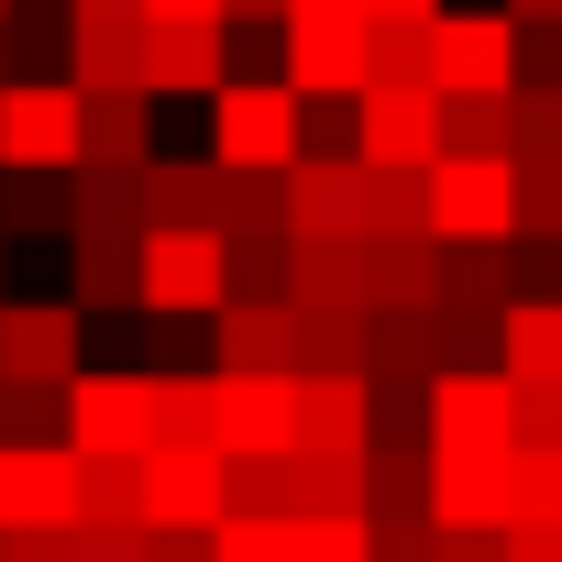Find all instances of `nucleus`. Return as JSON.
I'll use <instances>...</instances> for the list:
<instances>
[{"mask_svg": "<svg viewBox=\"0 0 562 562\" xmlns=\"http://www.w3.org/2000/svg\"><path fill=\"white\" fill-rule=\"evenodd\" d=\"M210 166L221 177H288L299 166V89L288 78H221L210 89Z\"/></svg>", "mask_w": 562, "mask_h": 562, "instance_id": "f257e3e1", "label": "nucleus"}, {"mask_svg": "<svg viewBox=\"0 0 562 562\" xmlns=\"http://www.w3.org/2000/svg\"><path fill=\"white\" fill-rule=\"evenodd\" d=\"M56 441L89 463H144L155 452V375H67L56 386Z\"/></svg>", "mask_w": 562, "mask_h": 562, "instance_id": "f03ea898", "label": "nucleus"}, {"mask_svg": "<svg viewBox=\"0 0 562 562\" xmlns=\"http://www.w3.org/2000/svg\"><path fill=\"white\" fill-rule=\"evenodd\" d=\"M276 34H288V89L299 100H342V111L364 100V12L353 0H299Z\"/></svg>", "mask_w": 562, "mask_h": 562, "instance_id": "7ed1b4c3", "label": "nucleus"}, {"mask_svg": "<svg viewBox=\"0 0 562 562\" xmlns=\"http://www.w3.org/2000/svg\"><path fill=\"white\" fill-rule=\"evenodd\" d=\"M133 507H144V529H221L232 518V463L188 452V441H155L133 463Z\"/></svg>", "mask_w": 562, "mask_h": 562, "instance_id": "20e7f679", "label": "nucleus"}, {"mask_svg": "<svg viewBox=\"0 0 562 562\" xmlns=\"http://www.w3.org/2000/svg\"><path fill=\"white\" fill-rule=\"evenodd\" d=\"M133 310H155V321L221 310V232H144L133 243Z\"/></svg>", "mask_w": 562, "mask_h": 562, "instance_id": "39448f33", "label": "nucleus"}, {"mask_svg": "<svg viewBox=\"0 0 562 562\" xmlns=\"http://www.w3.org/2000/svg\"><path fill=\"white\" fill-rule=\"evenodd\" d=\"M430 89H441V100H507V89H518V34H507V12H441V23H430Z\"/></svg>", "mask_w": 562, "mask_h": 562, "instance_id": "423d86ee", "label": "nucleus"}, {"mask_svg": "<svg viewBox=\"0 0 562 562\" xmlns=\"http://www.w3.org/2000/svg\"><path fill=\"white\" fill-rule=\"evenodd\" d=\"M210 452L221 463L299 452V386L288 375H210Z\"/></svg>", "mask_w": 562, "mask_h": 562, "instance_id": "0eeeda50", "label": "nucleus"}, {"mask_svg": "<svg viewBox=\"0 0 562 562\" xmlns=\"http://www.w3.org/2000/svg\"><path fill=\"white\" fill-rule=\"evenodd\" d=\"M0 166H23V177L78 166V89L67 78H12L0 89Z\"/></svg>", "mask_w": 562, "mask_h": 562, "instance_id": "6e6552de", "label": "nucleus"}, {"mask_svg": "<svg viewBox=\"0 0 562 562\" xmlns=\"http://www.w3.org/2000/svg\"><path fill=\"white\" fill-rule=\"evenodd\" d=\"M518 221V188L496 155H441L430 166V243H507Z\"/></svg>", "mask_w": 562, "mask_h": 562, "instance_id": "1a4fd4ad", "label": "nucleus"}, {"mask_svg": "<svg viewBox=\"0 0 562 562\" xmlns=\"http://www.w3.org/2000/svg\"><path fill=\"white\" fill-rule=\"evenodd\" d=\"M353 155L397 166V177L441 166V89H364L353 100Z\"/></svg>", "mask_w": 562, "mask_h": 562, "instance_id": "9d476101", "label": "nucleus"}, {"mask_svg": "<svg viewBox=\"0 0 562 562\" xmlns=\"http://www.w3.org/2000/svg\"><path fill=\"white\" fill-rule=\"evenodd\" d=\"M288 243H364V155L288 166Z\"/></svg>", "mask_w": 562, "mask_h": 562, "instance_id": "9b49d317", "label": "nucleus"}, {"mask_svg": "<svg viewBox=\"0 0 562 562\" xmlns=\"http://www.w3.org/2000/svg\"><path fill=\"white\" fill-rule=\"evenodd\" d=\"M67 375H78V310L12 299L0 310V386H67Z\"/></svg>", "mask_w": 562, "mask_h": 562, "instance_id": "f8f14e48", "label": "nucleus"}, {"mask_svg": "<svg viewBox=\"0 0 562 562\" xmlns=\"http://www.w3.org/2000/svg\"><path fill=\"white\" fill-rule=\"evenodd\" d=\"M430 452H507V375L496 364L430 375Z\"/></svg>", "mask_w": 562, "mask_h": 562, "instance_id": "ddd939ff", "label": "nucleus"}, {"mask_svg": "<svg viewBox=\"0 0 562 562\" xmlns=\"http://www.w3.org/2000/svg\"><path fill=\"white\" fill-rule=\"evenodd\" d=\"M67 89L78 100L144 89V12H67Z\"/></svg>", "mask_w": 562, "mask_h": 562, "instance_id": "4468645a", "label": "nucleus"}, {"mask_svg": "<svg viewBox=\"0 0 562 562\" xmlns=\"http://www.w3.org/2000/svg\"><path fill=\"white\" fill-rule=\"evenodd\" d=\"M67 518H78V463H67V441L0 452V529H67Z\"/></svg>", "mask_w": 562, "mask_h": 562, "instance_id": "2eb2a0df", "label": "nucleus"}, {"mask_svg": "<svg viewBox=\"0 0 562 562\" xmlns=\"http://www.w3.org/2000/svg\"><path fill=\"white\" fill-rule=\"evenodd\" d=\"M232 78L221 23H144V100H210Z\"/></svg>", "mask_w": 562, "mask_h": 562, "instance_id": "dca6fc26", "label": "nucleus"}, {"mask_svg": "<svg viewBox=\"0 0 562 562\" xmlns=\"http://www.w3.org/2000/svg\"><path fill=\"white\" fill-rule=\"evenodd\" d=\"M210 199H221V166H210V155H144V166H133L144 232H210Z\"/></svg>", "mask_w": 562, "mask_h": 562, "instance_id": "f3484780", "label": "nucleus"}, {"mask_svg": "<svg viewBox=\"0 0 562 562\" xmlns=\"http://www.w3.org/2000/svg\"><path fill=\"white\" fill-rule=\"evenodd\" d=\"M210 375H288L299 386V321L288 310H210Z\"/></svg>", "mask_w": 562, "mask_h": 562, "instance_id": "a211bd4d", "label": "nucleus"}, {"mask_svg": "<svg viewBox=\"0 0 562 562\" xmlns=\"http://www.w3.org/2000/svg\"><path fill=\"white\" fill-rule=\"evenodd\" d=\"M430 518L441 529H507V452H430Z\"/></svg>", "mask_w": 562, "mask_h": 562, "instance_id": "6ab92c4d", "label": "nucleus"}, {"mask_svg": "<svg viewBox=\"0 0 562 562\" xmlns=\"http://www.w3.org/2000/svg\"><path fill=\"white\" fill-rule=\"evenodd\" d=\"M144 155H155V100H144V89L78 100V166H111V177H133Z\"/></svg>", "mask_w": 562, "mask_h": 562, "instance_id": "aec40b11", "label": "nucleus"}, {"mask_svg": "<svg viewBox=\"0 0 562 562\" xmlns=\"http://www.w3.org/2000/svg\"><path fill=\"white\" fill-rule=\"evenodd\" d=\"M430 375H441L430 310H364V386H430Z\"/></svg>", "mask_w": 562, "mask_h": 562, "instance_id": "412c9836", "label": "nucleus"}, {"mask_svg": "<svg viewBox=\"0 0 562 562\" xmlns=\"http://www.w3.org/2000/svg\"><path fill=\"white\" fill-rule=\"evenodd\" d=\"M496 375H507V386H562V299H507V321H496Z\"/></svg>", "mask_w": 562, "mask_h": 562, "instance_id": "4be33fe9", "label": "nucleus"}, {"mask_svg": "<svg viewBox=\"0 0 562 562\" xmlns=\"http://www.w3.org/2000/svg\"><path fill=\"white\" fill-rule=\"evenodd\" d=\"M441 299V243L408 232V243H364V310H430Z\"/></svg>", "mask_w": 562, "mask_h": 562, "instance_id": "5701e85b", "label": "nucleus"}, {"mask_svg": "<svg viewBox=\"0 0 562 562\" xmlns=\"http://www.w3.org/2000/svg\"><path fill=\"white\" fill-rule=\"evenodd\" d=\"M299 452H364V375H299Z\"/></svg>", "mask_w": 562, "mask_h": 562, "instance_id": "b1692460", "label": "nucleus"}, {"mask_svg": "<svg viewBox=\"0 0 562 562\" xmlns=\"http://www.w3.org/2000/svg\"><path fill=\"white\" fill-rule=\"evenodd\" d=\"M288 265H299L288 232H265V243H221V310H288Z\"/></svg>", "mask_w": 562, "mask_h": 562, "instance_id": "393cba45", "label": "nucleus"}, {"mask_svg": "<svg viewBox=\"0 0 562 562\" xmlns=\"http://www.w3.org/2000/svg\"><path fill=\"white\" fill-rule=\"evenodd\" d=\"M67 232H89V243H144L133 177H111V166H67Z\"/></svg>", "mask_w": 562, "mask_h": 562, "instance_id": "a878e982", "label": "nucleus"}, {"mask_svg": "<svg viewBox=\"0 0 562 562\" xmlns=\"http://www.w3.org/2000/svg\"><path fill=\"white\" fill-rule=\"evenodd\" d=\"M288 310H364V243H299Z\"/></svg>", "mask_w": 562, "mask_h": 562, "instance_id": "bb28decb", "label": "nucleus"}, {"mask_svg": "<svg viewBox=\"0 0 562 562\" xmlns=\"http://www.w3.org/2000/svg\"><path fill=\"white\" fill-rule=\"evenodd\" d=\"M67 310H133V243L67 232Z\"/></svg>", "mask_w": 562, "mask_h": 562, "instance_id": "cd10ccee", "label": "nucleus"}, {"mask_svg": "<svg viewBox=\"0 0 562 562\" xmlns=\"http://www.w3.org/2000/svg\"><path fill=\"white\" fill-rule=\"evenodd\" d=\"M430 310H507V243H441V299Z\"/></svg>", "mask_w": 562, "mask_h": 562, "instance_id": "c85d7f7f", "label": "nucleus"}, {"mask_svg": "<svg viewBox=\"0 0 562 562\" xmlns=\"http://www.w3.org/2000/svg\"><path fill=\"white\" fill-rule=\"evenodd\" d=\"M430 232V166L397 177V166H364V243H408Z\"/></svg>", "mask_w": 562, "mask_h": 562, "instance_id": "c756f323", "label": "nucleus"}, {"mask_svg": "<svg viewBox=\"0 0 562 562\" xmlns=\"http://www.w3.org/2000/svg\"><path fill=\"white\" fill-rule=\"evenodd\" d=\"M210 232H221V243H265V232H288V177H221Z\"/></svg>", "mask_w": 562, "mask_h": 562, "instance_id": "7c9ffc66", "label": "nucleus"}, {"mask_svg": "<svg viewBox=\"0 0 562 562\" xmlns=\"http://www.w3.org/2000/svg\"><path fill=\"white\" fill-rule=\"evenodd\" d=\"M299 321V375H364V310H288Z\"/></svg>", "mask_w": 562, "mask_h": 562, "instance_id": "2f4dec72", "label": "nucleus"}, {"mask_svg": "<svg viewBox=\"0 0 562 562\" xmlns=\"http://www.w3.org/2000/svg\"><path fill=\"white\" fill-rule=\"evenodd\" d=\"M364 518H430V452H364Z\"/></svg>", "mask_w": 562, "mask_h": 562, "instance_id": "473e14b6", "label": "nucleus"}, {"mask_svg": "<svg viewBox=\"0 0 562 562\" xmlns=\"http://www.w3.org/2000/svg\"><path fill=\"white\" fill-rule=\"evenodd\" d=\"M507 166H562V89H507Z\"/></svg>", "mask_w": 562, "mask_h": 562, "instance_id": "72a5a7b5", "label": "nucleus"}, {"mask_svg": "<svg viewBox=\"0 0 562 562\" xmlns=\"http://www.w3.org/2000/svg\"><path fill=\"white\" fill-rule=\"evenodd\" d=\"M507 529H562V452H507Z\"/></svg>", "mask_w": 562, "mask_h": 562, "instance_id": "f704fd0d", "label": "nucleus"}, {"mask_svg": "<svg viewBox=\"0 0 562 562\" xmlns=\"http://www.w3.org/2000/svg\"><path fill=\"white\" fill-rule=\"evenodd\" d=\"M23 232H67V177L0 166V243H23Z\"/></svg>", "mask_w": 562, "mask_h": 562, "instance_id": "c9c22d12", "label": "nucleus"}, {"mask_svg": "<svg viewBox=\"0 0 562 562\" xmlns=\"http://www.w3.org/2000/svg\"><path fill=\"white\" fill-rule=\"evenodd\" d=\"M155 441L210 452V375H155Z\"/></svg>", "mask_w": 562, "mask_h": 562, "instance_id": "e433bc0d", "label": "nucleus"}, {"mask_svg": "<svg viewBox=\"0 0 562 562\" xmlns=\"http://www.w3.org/2000/svg\"><path fill=\"white\" fill-rule=\"evenodd\" d=\"M441 155H496L507 166V100H441Z\"/></svg>", "mask_w": 562, "mask_h": 562, "instance_id": "4c0bfd02", "label": "nucleus"}, {"mask_svg": "<svg viewBox=\"0 0 562 562\" xmlns=\"http://www.w3.org/2000/svg\"><path fill=\"white\" fill-rule=\"evenodd\" d=\"M507 188H518V221H507V232L562 243V166H507Z\"/></svg>", "mask_w": 562, "mask_h": 562, "instance_id": "58836bf2", "label": "nucleus"}, {"mask_svg": "<svg viewBox=\"0 0 562 562\" xmlns=\"http://www.w3.org/2000/svg\"><path fill=\"white\" fill-rule=\"evenodd\" d=\"M507 452H562V386H507Z\"/></svg>", "mask_w": 562, "mask_h": 562, "instance_id": "ea45409f", "label": "nucleus"}, {"mask_svg": "<svg viewBox=\"0 0 562 562\" xmlns=\"http://www.w3.org/2000/svg\"><path fill=\"white\" fill-rule=\"evenodd\" d=\"M78 463V518H144L133 507V463H89V452H67Z\"/></svg>", "mask_w": 562, "mask_h": 562, "instance_id": "a19ab883", "label": "nucleus"}, {"mask_svg": "<svg viewBox=\"0 0 562 562\" xmlns=\"http://www.w3.org/2000/svg\"><path fill=\"white\" fill-rule=\"evenodd\" d=\"M67 562H144V518H67Z\"/></svg>", "mask_w": 562, "mask_h": 562, "instance_id": "79ce46f5", "label": "nucleus"}, {"mask_svg": "<svg viewBox=\"0 0 562 562\" xmlns=\"http://www.w3.org/2000/svg\"><path fill=\"white\" fill-rule=\"evenodd\" d=\"M288 562H364V518H288Z\"/></svg>", "mask_w": 562, "mask_h": 562, "instance_id": "37998d69", "label": "nucleus"}, {"mask_svg": "<svg viewBox=\"0 0 562 562\" xmlns=\"http://www.w3.org/2000/svg\"><path fill=\"white\" fill-rule=\"evenodd\" d=\"M56 441V386H0V452Z\"/></svg>", "mask_w": 562, "mask_h": 562, "instance_id": "c03bdc74", "label": "nucleus"}, {"mask_svg": "<svg viewBox=\"0 0 562 562\" xmlns=\"http://www.w3.org/2000/svg\"><path fill=\"white\" fill-rule=\"evenodd\" d=\"M210 562H288V518H221Z\"/></svg>", "mask_w": 562, "mask_h": 562, "instance_id": "a18cd8bd", "label": "nucleus"}, {"mask_svg": "<svg viewBox=\"0 0 562 562\" xmlns=\"http://www.w3.org/2000/svg\"><path fill=\"white\" fill-rule=\"evenodd\" d=\"M507 34H518V23H507ZM518 89H562V23L518 34Z\"/></svg>", "mask_w": 562, "mask_h": 562, "instance_id": "49530a36", "label": "nucleus"}, {"mask_svg": "<svg viewBox=\"0 0 562 562\" xmlns=\"http://www.w3.org/2000/svg\"><path fill=\"white\" fill-rule=\"evenodd\" d=\"M0 562H67V529H0Z\"/></svg>", "mask_w": 562, "mask_h": 562, "instance_id": "de8ad7c7", "label": "nucleus"}, {"mask_svg": "<svg viewBox=\"0 0 562 562\" xmlns=\"http://www.w3.org/2000/svg\"><path fill=\"white\" fill-rule=\"evenodd\" d=\"M144 562H210V529H144Z\"/></svg>", "mask_w": 562, "mask_h": 562, "instance_id": "09e8293b", "label": "nucleus"}, {"mask_svg": "<svg viewBox=\"0 0 562 562\" xmlns=\"http://www.w3.org/2000/svg\"><path fill=\"white\" fill-rule=\"evenodd\" d=\"M496 562H562V529H496Z\"/></svg>", "mask_w": 562, "mask_h": 562, "instance_id": "8fccbe9b", "label": "nucleus"}, {"mask_svg": "<svg viewBox=\"0 0 562 562\" xmlns=\"http://www.w3.org/2000/svg\"><path fill=\"white\" fill-rule=\"evenodd\" d=\"M353 12H364V23H441L452 0H353Z\"/></svg>", "mask_w": 562, "mask_h": 562, "instance_id": "3c124183", "label": "nucleus"}, {"mask_svg": "<svg viewBox=\"0 0 562 562\" xmlns=\"http://www.w3.org/2000/svg\"><path fill=\"white\" fill-rule=\"evenodd\" d=\"M430 562H496V529H441V551Z\"/></svg>", "mask_w": 562, "mask_h": 562, "instance_id": "603ef678", "label": "nucleus"}, {"mask_svg": "<svg viewBox=\"0 0 562 562\" xmlns=\"http://www.w3.org/2000/svg\"><path fill=\"white\" fill-rule=\"evenodd\" d=\"M221 23H243V34H265V23H288V0H221Z\"/></svg>", "mask_w": 562, "mask_h": 562, "instance_id": "864d4df0", "label": "nucleus"}, {"mask_svg": "<svg viewBox=\"0 0 562 562\" xmlns=\"http://www.w3.org/2000/svg\"><path fill=\"white\" fill-rule=\"evenodd\" d=\"M144 23H221V0H144Z\"/></svg>", "mask_w": 562, "mask_h": 562, "instance_id": "5fc2aeb1", "label": "nucleus"}, {"mask_svg": "<svg viewBox=\"0 0 562 562\" xmlns=\"http://www.w3.org/2000/svg\"><path fill=\"white\" fill-rule=\"evenodd\" d=\"M507 23H518V34H540V23H562V0H507Z\"/></svg>", "mask_w": 562, "mask_h": 562, "instance_id": "6e6d98bb", "label": "nucleus"}, {"mask_svg": "<svg viewBox=\"0 0 562 562\" xmlns=\"http://www.w3.org/2000/svg\"><path fill=\"white\" fill-rule=\"evenodd\" d=\"M67 12H144V0H67Z\"/></svg>", "mask_w": 562, "mask_h": 562, "instance_id": "4d7b16f0", "label": "nucleus"}, {"mask_svg": "<svg viewBox=\"0 0 562 562\" xmlns=\"http://www.w3.org/2000/svg\"><path fill=\"white\" fill-rule=\"evenodd\" d=\"M0 310H12V243H0Z\"/></svg>", "mask_w": 562, "mask_h": 562, "instance_id": "13d9d810", "label": "nucleus"}, {"mask_svg": "<svg viewBox=\"0 0 562 562\" xmlns=\"http://www.w3.org/2000/svg\"><path fill=\"white\" fill-rule=\"evenodd\" d=\"M0 89H12V56H0Z\"/></svg>", "mask_w": 562, "mask_h": 562, "instance_id": "bf43d9fd", "label": "nucleus"}, {"mask_svg": "<svg viewBox=\"0 0 562 562\" xmlns=\"http://www.w3.org/2000/svg\"><path fill=\"white\" fill-rule=\"evenodd\" d=\"M0 12H12V0H0Z\"/></svg>", "mask_w": 562, "mask_h": 562, "instance_id": "052dcab7", "label": "nucleus"}]
</instances>
